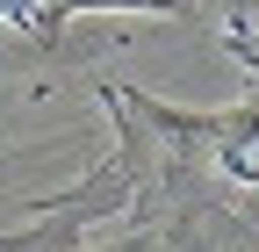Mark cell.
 Returning a JSON list of instances; mask_svg holds the SVG:
<instances>
[{"mask_svg": "<svg viewBox=\"0 0 259 252\" xmlns=\"http://www.w3.org/2000/svg\"><path fill=\"white\" fill-rule=\"evenodd\" d=\"M87 8H151V15H180V0H0V15H8L15 29H29L36 44H51L72 15Z\"/></svg>", "mask_w": 259, "mask_h": 252, "instance_id": "cell-1", "label": "cell"}]
</instances>
